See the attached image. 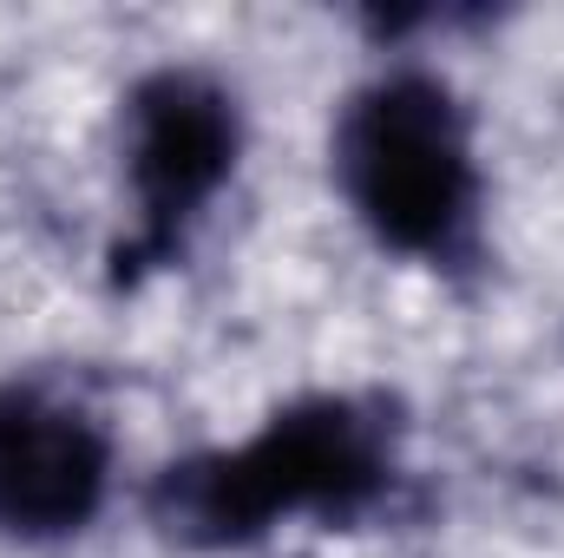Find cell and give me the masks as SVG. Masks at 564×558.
Masks as SVG:
<instances>
[{
  "mask_svg": "<svg viewBox=\"0 0 564 558\" xmlns=\"http://www.w3.org/2000/svg\"><path fill=\"white\" fill-rule=\"evenodd\" d=\"M119 493V433L59 382H0V539L73 546Z\"/></svg>",
  "mask_w": 564,
  "mask_h": 558,
  "instance_id": "obj_4",
  "label": "cell"
},
{
  "mask_svg": "<svg viewBox=\"0 0 564 558\" xmlns=\"http://www.w3.org/2000/svg\"><path fill=\"white\" fill-rule=\"evenodd\" d=\"M408 486V420L381 388H308L224 447L151 473L144 519L184 552H250L282 526L355 533Z\"/></svg>",
  "mask_w": 564,
  "mask_h": 558,
  "instance_id": "obj_1",
  "label": "cell"
},
{
  "mask_svg": "<svg viewBox=\"0 0 564 558\" xmlns=\"http://www.w3.org/2000/svg\"><path fill=\"white\" fill-rule=\"evenodd\" d=\"M328 184L348 224L394 264L466 270L486 250L479 119L426 60H388L341 93L328 119Z\"/></svg>",
  "mask_w": 564,
  "mask_h": 558,
  "instance_id": "obj_2",
  "label": "cell"
},
{
  "mask_svg": "<svg viewBox=\"0 0 564 558\" xmlns=\"http://www.w3.org/2000/svg\"><path fill=\"white\" fill-rule=\"evenodd\" d=\"M250 151L243 93L197 60H158L119 93V191L132 211L112 270L126 282L171 270L217 217Z\"/></svg>",
  "mask_w": 564,
  "mask_h": 558,
  "instance_id": "obj_3",
  "label": "cell"
}]
</instances>
